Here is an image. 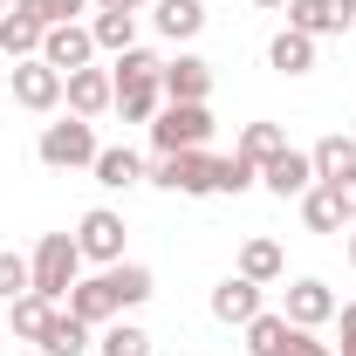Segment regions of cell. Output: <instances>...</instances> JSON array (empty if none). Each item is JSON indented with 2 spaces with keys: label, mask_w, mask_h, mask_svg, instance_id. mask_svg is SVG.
<instances>
[{
  "label": "cell",
  "mask_w": 356,
  "mask_h": 356,
  "mask_svg": "<svg viewBox=\"0 0 356 356\" xmlns=\"http://www.w3.org/2000/svg\"><path fill=\"white\" fill-rule=\"evenodd\" d=\"M28 267H35V295L62 302V295L83 281V247H76V233H42V247L28 254Z\"/></svg>",
  "instance_id": "cell-1"
},
{
  "label": "cell",
  "mask_w": 356,
  "mask_h": 356,
  "mask_svg": "<svg viewBox=\"0 0 356 356\" xmlns=\"http://www.w3.org/2000/svg\"><path fill=\"white\" fill-rule=\"evenodd\" d=\"M35 151H42L48 172H83V165H96L103 144H96V124H89V117H69V124H48Z\"/></svg>",
  "instance_id": "cell-2"
},
{
  "label": "cell",
  "mask_w": 356,
  "mask_h": 356,
  "mask_svg": "<svg viewBox=\"0 0 356 356\" xmlns=\"http://www.w3.org/2000/svg\"><path fill=\"white\" fill-rule=\"evenodd\" d=\"M206 137H213V110L206 103H165L151 117V144L158 151H206Z\"/></svg>",
  "instance_id": "cell-3"
},
{
  "label": "cell",
  "mask_w": 356,
  "mask_h": 356,
  "mask_svg": "<svg viewBox=\"0 0 356 356\" xmlns=\"http://www.w3.org/2000/svg\"><path fill=\"white\" fill-rule=\"evenodd\" d=\"M151 185H165V192H185V199H206L213 192V158L206 151H158L151 165H144Z\"/></svg>",
  "instance_id": "cell-4"
},
{
  "label": "cell",
  "mask_w": 356,
  "mask_h": 356,
  "mask_svg": "<svg viewBox=\"0 0 356 356\" xmlns=\"http://www.w3.org/2000/svg\"><path fill=\"white\" fill-rule=\"evenodd\" d=\"M76 247H83V261L117 267V261H124V213H110V206H89L83 220H76Z\"/></svg>",
  "instance_id": "cell-5"
},
{
  "label": "cell",
  "mask_w": 356,
  "mask_h": 356,
  "mask_svg": "<svg viewBox=\"0 0 356 356\" xmlns=\"http://www.w3.org/2000/svg\"><path fill=\"white\" fill-rule=\"evenodd\" d=\"M288 28L309 42L343 35V28H356V0H288Z\"/></svg>",
  "instance_id": "cell-6"
},
{
  "label": "cell",
  "mask_w": 356,
  "mask_h": 356,
  "mask_svg": "<svg viewBox=\"0 0 356 356\" xmlns=\"http://www.w3.org/2000/svg\"><path fill=\"white\" fill-rule=\"evenodd\" d=\"M42 62H48V69H62V76H76V69L96 62V35H89L83 21H62V28H48V35H42Z\"/></svg>",
  "instance_id": "cell-7"
},
{
  "label": "cell",
  "mask_w": 356,
  "mask_h": 356,
  "mask_svg": "<svg viewBox=\"0 0 356 356\" xmlns=\"http://www.w3.org/2000/svg\"><path fill=\"white\" fill-rule=\"evenodd\" d=\"M14 103L35 110V117H48V110L62 103V69H48L42 55H35V62H14Z\"/></svg>",
  "instance_id": "cell-8"
},
{
  "label": "cell",
  "mask_w": 356,
  "mask_h": 356,
  "mask_svg": "<svg viewBox=\"0 0 356 356\" xmlns=\"http://www.w3.org/2000/svg\"><path fill=\"white\" fill-rule=\"evenodd\" d=\"M261 315V281H247V274H226L220 288H213V322L226 329H247Z\"/></svg>",
  "instance_id": "cell-9"
},
{
  "label": "cell",
  "mask_w": 356,
  "mask_h": 356,
  "mask_svg": "<svg viewBox=\"0 0 356 356\" xmlns=\"http://www.w3.org/2000/svg\"><path fill=\"white\" fill-rule=\"evenodd\" d=\"M158 89H165V103H206V96H213V62L178 55V62H165Z\"/></svg>",
  "instance_id": "cell-10"
},
{
  "label": "cell",
  "mask_w": 356,
  "mask_h": 356,
  "mask_svg": "<svg viewBox=\"0 0 356 356\" xmlns=\"http://www.w3.org/2000/svg\"><path fill=\"white\" fill-rule=\"evenodd\" d=\"M62 309L76 315V322H89V329H110V322H117V295H110V274H96V281H76V288H69V295H62Z\"/></svg>",
  "instance_id": "cell-11"
},
{
  "label": "cell",
  "mask_w": 356,
  "mask_h": 356,
  "mask_svg": "<svg viewBox=\"0 0 356 356\" xmlns=\"http://www.w3.org/2000/svg\"><path fill=\"white\" fill-rule=\"evenodd\" d=\"M62 96H69V117H103L117 103V83H110V69H76V76H62Z\"/></svg>",
  "instance_id": "cell-12"
},
{
  "label": "cell",
  "mask_w": 356,
  "mask_h": 356,
  "mask_svg": "<svg viewBox=\"0 0 356 356\" xmlns=\"http://www.w3.org/2000/svg\"><path fill=\"white\" fill-rule=\"evenodd\" d=\"M281 315H288L295 329H322V322L336 315V295H329V281H315V274H302V281L288 288V302H281Z\"/></svg>",
  "instance_id": "cell-13"
},
{
  "label": "cell",
  "mask_w": 356,
  "mask_h": 356,
  "mask_svg": "<svg viewBox=\"0 0 356 356\" xmlns=\"http://www.w3.org/2000/svg\"><path fill=\"white\" fill-rule=\"evenodd\" d=\"M261 185L274 192V199H302V192L315 185V165H309V151H295V144H288V151H281L274 165H261Z\"/></svg>",
  "instance_id": "cell-14"
},
{
  "label": "cell",
  "mask_w": 356,
  "mask_h": 356,
  "mask_svg": "<svg viewBox=\"0 0 356 356\" xmlns=\"http://www.w3.org/2000/svg\"><path fill=\"white\" fill-rule=\"evenodd\" d=\"M89 350H96V329H89V322H76L69 309L48 315V329H42V356H89Z\"/></svg>",
  "instance_id": "cell-15"
},
{
  "label": "cell",
  "mask_w": 356,
  "mask_h": 356,
  "mask_svg": "<svg viewBox=\"0 0 356 356\" xmlns=\"http://www.w3.org/2000/svg\"><path fill=\"white\" fill-rule=\"evenodd\" d=\"M42 21H35V14H14V7H7V14H0V55H7V62H35V55H42Z\"/></svg>",
  "instance_id": "cell-16"
},
{
  "label": "cell",
  "mask_w": 356,
  "mask_h": 356,
  "mask_svg": "<svg viewBox=\"0 0 356 356\" xmlns=\"http://www.w3.org/2000/svg\"><path fill=\"white\" fill-rule=\"evenodd\" d=\"M89 172H96V185H110V192H131V185H144V158L124 151V144H103Z\"/></svg>",
  "instance_id": "cell-17"
},
{
  "label": "cell",
  "mask_w": 356,
  "mask_h": 356,
  "mask_svg": "<svg viewBox=\"0 0 356 356\" xmlns=\"http://www.w3.org/2000/svg\"><path fill=\"white\" fill-rule=\"evenodd\" d=\"M288 343H295V322L281 309H261L247 322V356H288Z\"/></svg>",
  "instance_id": "cell-18"
},
{
  "label": "cell",
  "mask_w": 356,
  "mask_h": 356,
  "mask_svg": "<svg viewBox=\"0 0 356 356\" xmlns=\"http://www.w3.org/2000/svg\"><path fill=\"white\" fill-rule=\"evenodd\" d=\"M151 21H158V35H165V42H192V35L206 28V0H158V7H151Z\"/></svg>",
  "instance_id": "cell-19"
},
{
  "label": "cell",
  "mask_w": 356,
  "mask_h": 356,
  "mask_svg": "<svg viewBox=\"0 0 356 356\" xmlns=\"http://www.w3.org/2000/svg\"><path fill=\"white\" fill-rule=\"evenodd\" d=\"M103 274H110L117 309H144V302L158 295V281H151V267H144V261H117V267H103Z\"/></svg>",
  "instance_id": "cell-20"
},
{
  "label": "cell",
  "mask_w": 356,
  "mask_h": 356,
  "mask_svg": "<svg viewBox=\"0 0 356 356\" xmlns=\"http://www.w3.org/2000/svg\"><path fill=\"white\" fill-rule=\"evenodd\" d=\"M309 165H315V185H329V178L356 172V137H350V131H329V137L309 151Z\"/></svg>",
  "instance_id": "cell-21"
},
{
  "label": "cell",
  "mask_w": 356,
  "mask_h": 356,
  "mask_svg": "<svg viewBox=\"0 0 356 356\" xmlns=\"http://www.w3.org/2000/svg\"><path fill=\"white\" fill-rule=\"evenodd\" d=\"M267 69H281V76H309V69H315V42H309V35H295V28H281V35L267 42Z\"/></svg>",
  "instance_id": "cell-22"
},
{
  "label": "cell",
  "mask_w": 356,
  "mask_h": 356,
  "mask_svg": "<svg viewBox=\"0 0 356 356\" xmlns=\"http://www.w3.org/2000/svg\"><path fill=\"white\" fill-rule=\"evenodd\" d=\"M233 151H240V158H247V165L261 172V165H274V158L288 151V131H281V124H247V131H240V144H233Z\"/></svg>",
  "instance_id": "cell-23"
},
{
  "label": "cell",
  "mask_w": 356,
  "mask_h": 356,
  "mask_svg": "<svg viewBox=\"0 0 356 356\" xmlns=\"http://www.w3.org/2000/svg\"><path fill=\"white\" fill-rule=\"evenodd\" d=\"M110 110H124V124H151L165 110V89L158 83H117V103Z\"/></svg>",
  "instance_id": "cell-24"
},
{
  "label": "cell",
  "mask_w": 356,
  "mask_h": 356,
  "mask_svg": "<svg viewBox=\"0 0 356 356\" xmlns=\"http://www.w3.org/2000/svg\"><path fill=\"white\" fill-rule=\"evenodd\" d=\"M240 274H247V281H281V274H288V261H281V247H274V240H247V247H240Z\"/></svg>",
  "instance_id": "cell-25"
},
{
  "label": "cell",
  "mask_w": 356,
  "mask_h": 356,
  "mask_svg": "<svg viewBox=\"0 0 356 356\" xmlns=\"http://www.w3.org/2000/svg\"><path fill=\"white\" fill-rule=\"evenodd\" d=\"M55 309H62V302H48V295H35V288H28V295L14 302V315H7V322H14V336L42 343V329H48V315H55Z\"/></svg>",
  "instance_id": "cell-26"
},
{
  "label": "cell",
  "mask_w": 356,
  "mask_h": 356,
  "mask_svg": "<svg viewBox=\"0 0 356 356\" xmlns=\"http://www.w3.org/2000/svg\"><path fill=\"white\" fill-rule=\"evenodd\" d=\"M89 35H96V48L124 55V48H137V14H96V21H89Z\"/></svg>",
  "instance_id": "cell-27"
},
{
  "label": "cell",
  "mask_w": 356,
  "mask_h": 356,
  "mask_svg": "<svg viewBox=\"0 0 356 356\" xmlns=\"http://www.w3.org/2000/svg\"><path fill=\"white\" fill-rule=\"evenodd\" d=\"M302 226H309V233H343V213H336L329 185H309V192H302Z\"/></svg>",
  "instance_id": "cell-28"
},
{
  "label": "cell",
  "mask_w": 356,
  "mask_h": 356,
  "mask_svg": "<svg viewBox=\"0 0 356 356\" xmlns=\"http://www.w3.org/2000/svg\"><path fill=\"white\" fill-rule=\"evenodd\" d=\"M96 350H103V356H151V336H144L137 322H124V315H117V322L103 329V343H96Z\"/></svg>",
  "instance_id": "cell-29"
},
{
  "label": "cell",
  "mask_w": 356,
  "mask_h": 356,
  "mask_svg": "<svg viewBox=\"0 0 356 356\" xmlns=\"http://www.w3.org/2000/svg\"><path fill=\"white\" fill-rule=\"evenodd\" d=\"M158 76H165V62H158L151 48H124L117 69H110V83H158Z\"/></svg>",
  "instance_id": "cell-30"
},
{
  "label": "cell",
  "mask_w": 356,
  "mask_h": 356,
  "mask_svg": "<svg viewBox=\"0 0 356 356\" xmlns=\"http://www.w3.org/2000/svg\"><path fill=\"white\" fill-rule=\"evenodd\" d=\"M247 185H261V172H254L240 151H233V158H213V192H233V199H240Z\"/></svg>",
  "instance_id": "cell-31"
},
{
  "label": "cell",
  "mask_w": 356,
  "mask_h": 356,
  "mask_svg": "<svg viewBox=\"0 0 356 356\" xmlns=\"http://www.w3.org/2000/svg\"><path fill=\"white\" fill-rule=\"evenodd\" d=\"M89 0H14V14H35L42 28H62V21H76Z\"/></svg>",
  "instance_id": "cell-32"
},
{
  "label": "cell",
  "mask_w": 356,
  "mask_h": 356,
  "mask_svg": "<svg viewBox=\"0 0 356 356\" xmlns=\"http://www.w3.org/2000/svg\"><path fill=\"white\" fill-rule=\"evenodd\" d=\"M35 288V267L21 261V254H0V302H21Z\"/></svg>",
  "instance_id": "cell-33"
},
{
  "label": "cell",
  "mask_w": 356,
  "mask_h": 356,
  "mask_svg": "<svg viewBox=\"0 0 356 356\" xmlns=\"http://www.w3.org/2000/svg\"><path fill=\"white\" fill-rule=\"evenodd\" d=\"M329 199H336V213H343V226H350V220H356V172L329 178Z\"/></svg>",
  "instance_id": "cell-34"
},
{
  "label": "cell",
  "mask_w": 356,
  "mask_h": 356,
  "mask_svg": "<svg viewBox=\"0 0 356 356\" xmlns=\"http://www.w3.org/2000/svg\"><path fill=\"white\" fill-rule=\"evenodd\" d=\"M288 356H336L329 343H315V329H295V343H288Z\"/></svg>",
  "instance_id": "cell-35"
},
{
  "label": "cell",
  "mask_w": 356,
  "mask_h": 356,
  "mask_svg": "<svg viewBox=\"0 0 356 356\" xmlns=\"http://www.w3.org/2000/svg\"><path fill=\"white\" fill-rule=\"evenodd\" d=\"M336 315H343V350H336V356H356V302H350V309H336Z\"/></svg>",
  "instance_id": "cell-36"
},
{
  "label": "cell",
  "mask_w": 356,
  "mask_h": 356,
  "mask_svg": "<svg viewBox=\"0 0 356 356\" xmlns=\"http://www.w3.org/2000/svg\"><path fill=\"white\" fill-rule=\"evenodd\" d=\"M96 14H137V0H96Z\"/></svg>",
  "instance_id": "cell-37"
},
{
  "label": "cell",
  "mask_w": 356,
  "mask_h": 356,
  "mask_svg": "<svg viewBox=\"0 0 356 356\" xmlns=\"http://www.w3.org/2000/svg\"><path fill=\"white\" fill-rule=\"evenodd\" d=\"M254 7H288V0H254Z\"/></svg>",
  "instance_id": "cell-38"
},
{
  "label": "cell",
  "mask_w": 356,
  "mask_h": 356,
  "mask_svg": "<svg viewBox=\"0 0 356 356\" xmlns=\"http://www.w3.org/2000/svg\"><path fill=\"white\" fill-rule=\"evenodd\" d=\"M350 267H356V233H350Z\"/></svg>",
  "instance_id": "cell-39"
},
{
  "label": "cell",
  "mask_w": 356,
  "mask_h": 356,
  "mask_svg": "<svg viewBox=\"0 0 356 356\" xmlns=\"http://www.w3.org/2000/svg\"><path fill=\"white\" fill-rule=\"evenodd\" d=\"M137 7H158V0H137Z\"/></svg>",
  "instance_id": "cell-40"
},
{
  "label": "cell",
  "mask_w": 356,
  "mask_h": 356,
  "mask_svg": "<svg viewBox=\"0 0 356 356\" xmlns=\"http://www.w3.org/2000/svg\"><path fill=\"white\" fill-rule=\"evenodd\" d=\"M0 14H7V0H0Z\"/></svg>",
  "instance_id": "cell-41"
}]
</instances>
